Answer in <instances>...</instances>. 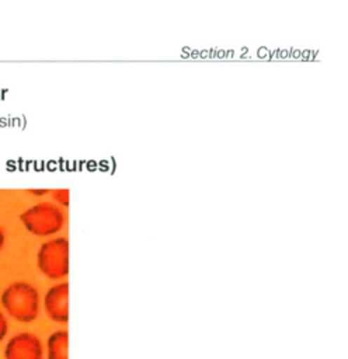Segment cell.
Segmentation results:
<instances>
[{
  "label": "cell",
  "mask_w": 348,
  "mask_h": 359,
  "mask_svg": "<svg viewBox=\"0 0 348 359\" xmlns=\"http://www.w3.org/2000/svg\"><path fill=\"white\" fill-rule=\"evenodd\" d=\"M0 304L4 314L18 323L28 324L39 316V292L25 280H15L3 289Z\"/></svg>",
  "instance_id": "6da1fadb"
},
{
  "label": "cell",
  "mask_w": 348,
  "mask_h": 359,
  "mask_svg": "<svg viewBox=\"0 0 348 359\" xmlns=\"http://www.w3.org/2000/svg\"><path fill=\"white\" fill-rule=\"evenodd\" d=\"M22 226L36 237H49L62 230L65 215L59 206L51 202H39L20 215Z\"/></svg>",
  "instance_id": "7a4b0ae2"
},
{
  "label": "cell",
  "mask_w": 348,
  "mask_h": 359,
  "mask_svg": "<svg viewBox=\"0 0 348 359\" xmlns=\"http://www.w3.org/2000/svg\"><path fill=\"white\" fill-rule=\"evenodd\" d=\"M36 265L42 275L52 280H60L69 273V241L66 237H55L41 244L36 252Z\"/></svg>",
  "instance_id": "3957f363"
},
{
  "label": "cell",
  "mask_w": 348,
  "mask_h": 359,
  "mask_svg": "<svg viewBox=\"0 0 348 359\" xmlns=\"http://www.w3.org/2000/svg\"><path fill=\"white\" fill-rule=\"evenodd\" d=\"M45 351L38 335L24 331L13 335L4 345V359H44Z\"/></svg>",
  "instance_id": "277c9868"
},
{
  "label": "cell",
  "mask_w": 348,
  "mask_h": 359,
  "mask_svg": "<svg viewBox=\"0 0 348 359\" xmlns=\"http://www.w3.org/2000/svg\"><path fill=\"white\" fill-rule=\"evenodd\" d=\"M46 316L59 324L69 321V283L59 282L51 286L44 296Z\"/></svg>",
  "instance_id": "5b68a950"
},
{
  "label": "cell",
  "mask_w": 348,
  "mask_h": 359,
  "mask_svg": "<svg viewBox=\"0 0 348 359\" xmlns=\"http://www.w3.org/2000/svg\"><path fill=\"white\" fill-rule=\"evenodd\" d=\"M69 332L66 330L53 331L46 339V359H67Z\"/></svg>",
  "instance_id": "8992f818"
},
{
  "label": "cell",
  "mask_w": 348,
  "mask_h": 359,
  "mask_svg": "<svg viewBox=\"0 0 348 359\" xmlns=\"http://www.w3.org/2000/svg\"><path fill=\"white\" fill-rule=\"evenodd\" d=\"M52 196L60 205L69 206V189H55L52 191Z\"/></svg>",
  "instance_id": "52a82bcc"
},
{
  "label": "cell",
  "mask_w": 348,
  "mask_h": 359,
  "mask_svg": "<svg viewBox=\"0 0 348 359\" xmlns=\"http://www.w3.org/2000/svg\"><path fill=\"white\" fill-rule=\"evenodd\" d=\"M7 332H8V321L6 314L0 310V344L6 339Z\"/></svg>",
  "instance_id": "ba28073f"
},
{
  "label": "cell",
  "mask_w": 348,
  "mask_h": 359,
  "mask_svg": "<svg viewBox=\"0 0 348 359\" xmlns=\"http://www.w3.org/2000/svg\"><path fill=\"white\" fill-rule=\"evenodd\" d=\"M4 241H6V233H4V230L0 226V251L4 247Z\"/></svg>",
  "instance_id": "9c48e42d"
},
{
  "label": "cell",
  "mask_w": 348,
  "mask_h": 359,
  "mask_svg": "<svg viewBox=\"0 0 348 359\" xmlns=\"http://www.w3.org/2000/svg\"><path fill=\"white\" fill-rule=\"evenodd\" d=\"M29 192L34 195H45L48 194V189H29Z\"/></svg>",
  "instance_id": "30bf717a"
}]
</instances>
